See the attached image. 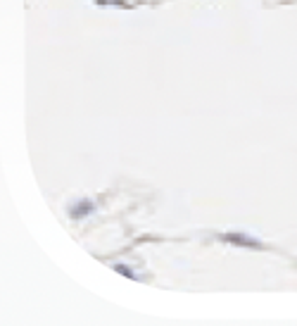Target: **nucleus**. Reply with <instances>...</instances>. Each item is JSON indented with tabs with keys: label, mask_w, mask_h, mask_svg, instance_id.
I'll list each match as a JSON object with an SVG mask.
<instances>
[{
	"label": "nucleus",
	"mask_w": 297,
	"mask_h": 326,
	"mask_svg": "<svg viewBox=\"0 0 297 326\" xmlns=\"http://www.w3.org/2000/svg\"><path fill=\"white\" fill-rule=\"evenodd\" d=\"M216 241L226 245H233V248H247V250H269V245L262 243L255 236H247L243 231H229V233H219Z\"/></svg>",
	"instance_id": "nucleus-1"
},
{
	"label": "nucleus",
	"mask_w": 297,
	"mask_h": 326,
	"mask_svg": "<svg viewBox=\"0 0 297 326\" xmlns=\"http://www.w3.org/2000/svg\"><path fill=\"white\" fill-rule=\"evenodd\" d=\"M69 219H74V221H81V219L91 217L95 212V203L93 200H86V198H81V200H76V203L69 205Z\"/></svg>",
	"instance_id": "nucleus-2"
},
{
	"label": "nucleus",
	"mask_w": 297,
	"mask_h": 326,
	"mask_svg": "<svg viewBox=\"0 0 297 326\" xmlns=\"http://www.w3.org/2000/svg\"><path fill=\"white\" fill-rule=\"evenodd\" d=\"M112 267H114V272H119V274H124V276H126V279H138V276H135V272L133 269H131V267H129V264H124V262H117V264H112Z\"/></svg>",
	"instance_id": "nucleus-3"
},
{
	"label": "nucleus",
	"mask_w": 297,
	"mask_h": 326,
	"mask_svg": "<svg viewBox=\"0 0 297 326\" xmlns=\"http://www.w3.org/2000/svg\"><path fill=\"white\" fill-rule=\"evenodd\" d=\"M95 2H98V5H117V7H124V5H126L124 0H95Z\"/></svg>",
	"instance_id": "nucleus-4"
}]
</instances>
